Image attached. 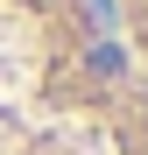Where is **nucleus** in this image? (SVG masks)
Returning a JSON list of instances; mask_svg holds the SVG:
<instances>
[{
    "mask_svg": "<svg viewBox=\"0 0 148 155\" xmlns=\"http://www.w3.org/2000/svg\"><path fill=\"white\" fill-rule=\"evenodd\" d=\"M113 14H120V28H127L134 57L148 64V0H113Z\"/></svg>",
    "mask_w": 148,
    "mask_h": 155,
    "instance_id": "obj_2",
    "label": "nucleus"
},
{
    "mask_svg": "<svg viewBox=\"0 0 148 155\" xmlns=\"http://www.w3.org/2000/svg\"><path fill=\"white\" fill-rule=\"evenodd\" d=\"M0 155H148V64L113 0H0Z\"/></svg>",
    "mask_w": 148,
    "mask_h": 155,
    "instance_id": "obj_1",
    "label": "nucleus"
}]
</instances>
